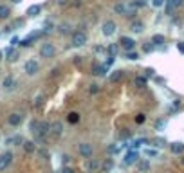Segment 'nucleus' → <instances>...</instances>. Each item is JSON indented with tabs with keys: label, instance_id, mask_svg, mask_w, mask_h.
Segmentation results:
<instances>
[{
	"label": "nucleus",
	"instance_id": "obj_11",
	"mask_svg": "<svg viewBox=\"0 0 184 173\" xmlns=\"http://www.w3.org/2000/svg\"><path fill=\"white\" fill-rule=\"evenodd\" d=\"M25 14H27L29 18H36L38 14H42V5H40V4H33V5H29L27 11H25Z\"/></svg>",
	"mask_w": 184,
	"mask_h": 173
},
{
	"label": "nucleus",
	"instance_id": "obj_9",
	"mask_svg": "<svg viewBox=\"0 0 184 173\" xmlns=\"http://www.w3.org/2000/svg\"><path fill=\"white\" fill-rule=\"evenodd\" d=\"M119 45L123 49H126V51H134L136 49V40L130 38V36H121L119 38Z\"/></svg>",
	"mask_w": 184,
	"mask_h": 173
},
{
	"label": "nucleus",
	"instance_id": "obj_21",
	"mask_svg": "<svg viewBox=\"0 0 184 173\" xmlns=\"http://www.w3.org/2000/svg\"><path fill=\"white\" fill-rule=\"evenodd\" d=\"M130 31H132V32H143V31H145V23L139 22V20H136V22H132Z\"/></svg>",
	"mask_w": 184,
	"mask_h": 173
},
{
	"label": "nucleus",
	"instance_id": "obj_55",
	"mask_svg": "<svg viewBox=\"0 0 184 173\" xmlns=\"http://www.w3.org/2000/svg\"><path fill=\"white\" fill-rule=\"evenodd\" d=\"M87 173H90V171H87Z\"/></svg>",
	"mask_w": 184,
	"mask_h": 173
},
{
	"label": "nucleus",
	"instance_id": "obj_14",
	"mask_svg": "<svg viewBox=\"0 0 184 173\" xmlns=\"http://www.w3.org/2000/svg\"><path fill=\"white\" fill-rule=\"evenodd\" d=\"M107 70H108V69H107L105 65H98V63H96V65H92V74H94V76L103 78V76H107Z\"/></svg>",
	"mask_w": 184,
	"mask_h": 173
},
{
	"label": "nucleus",
	"instance_id": "obj_29",
	"mask_svg": "<svg viewBox=\"0 0 184 173\" xmlns=\"http://www.w3.org/2000/svg\"><path fill=\"white\" fill-rule=\"evenodd\" d=\"M22 146H23V150H25L27 153H33V152H34V148H36L33 141H23V144H22Z\"/></svg>",
	"mask_w": 184,
	"mask_h": 173
},
{
	"label": "nucleus",
	"instance_id": "obj_37",
	"mask_svg": "<svg viewBox=\"0 0 184 173\" xmlns=\"http://www.w3.org/2000/svg\"><path fill=\"white\" fill-rule=\"evenodd\" d=\"M60 32H61V34L70 32V25H69V23H61V25H60Z\"/></svg>",
	"mask_w": 184,
	"mask_h": 173
},
{
	"label": "nucleus",
	"instance_id": "obj_54",
	"mask_svg": "<svg viewBox=\"0 0 184 173\" xmlns=\"http://www.w3.org/2000/svg\"><path fill=\"white\" fill-rule=\"evenodd\" d=\"M0 60H2V52H0Z\"/></svg>",
	"mask_w": 184,
	"mask_h": 173
},
{
	"label": "nucleus",
	"instance_id": "obj_8",
	"mask_svg": "<svg viewBox=\"0 0 184 173\" xmlns=\"http://www.w3.org/2000/svg\"><path fill=\"white\" fill-rule=\"evenodd\" d=\"M11 161H13V153H11V152H4V153H0V171L7 170L9 164H11Z\"/></svg>",
	"mask_w": 184,
	"mask_h": 173
},
{
	"label": "nucleus",
	"instance_id": "obj_27",
	"mask_svg": "<svg viewBox=\"0 0 184 173\" xmlns=\"http://www.w3.org/2000/svg\"><path fill=\"white\" fill-rule=\"evenodd\" d=\"M123 79V70H114L112 74H110V81L112 83H117V81H121Z\"/></svg>",
	"mask_w": 184,
	"mask_h": 173
},
{
	"label": "nucleus",
	"instance_id": "obj_36",
	"mask_svg": "<svg viewBox=\"0 0 184 173\" xmlns=\"http://www.w3.org/2000/svg\"><path fill=\"white\" fill-rule=\"evenodd\" d=\"M154 49H155V45H154L152 42H148V43L143 45V51H145V52H154Z\"/></svg>",
	"mask_w": 184,
	"mask_h": 173
},
{
	"label": "nucleus",
	"instance_id": "obj_16",
	"mask_svg": "<svg viewBox=\"0 0 184 173\" xmlns=\"http://www.w3.org/2000/svg\"><path fill=\"white\" fill-rule=\"evenodd\" d=\"M85 168H87L89 171L92 173L94 170H99V168H101V162H99V161H94V159H87V162H85Z\"/></svg>",
	"mask_w": 184,
	"mask_h": 173
},
{
	"label": "nucleus",
	"instance_id": "obj_40",
	"mask_svg": "<svg viewBox=\"0 0 184 173\" xmlns=\"http://www.w3.org/2000/svg\"><path fill=\"white\" fill-rule=\"evenodd\" d=\"M155 128H157V130H163V128H166V121H164V119H159V121L155 123Z\"/></svg>",
	"mask_w": 184,
	"mask_h": 173
},
{
	"label": "nucleus",
	"instance_id": "obj_19",
	"mask_svg": "<svg viewBox=\"0 0 184 173\" xmlns=\"http://www.w3.org/2000/svg\"><path fill=\"white\" fill-rule=\"evenodd\" d=\"M170 150H172V153L181 155V153H184V144L182 143H172L170 144Z\"/></svg>",
	"mask_w": 184,
	"mask_h": 173
},
{
	"label": "nucleus",
	"instance_id": "obj_31",
	"mask_svg": "<svg viewBox=\"0 0 184 173\" xmlns=\"http://www.w3.org/2000/svg\"><path fill=\"white\" fill-rule=\"evenodd\" d=\"M67 121H69L70 125H76V123L80 121V114H76V112H70V114L67 116Z\"/></svg>",
	"mask_w": 184,
	"mask_h": 173
},
{
	"label": "nucleus",
	"instance_id": "obj_53",
	"mask_svg": "<svg viewBox=\"0 0 184 173\" xmlns=\"http://www.w3.org/2000/svg\"><path fill=\"white\" fill-rule=\"evenodd\" d=\"M20 2H22V0H13V4H20Z\"/></svg>",
	"mask_w": 184,
	"mask_h": 173
},
{
	"label": "nucleus",
	"instance_id": "obj_41",
	"mask_svg": "<svg viewBox=\"0 0 184 173\" xmlns=\"http://www.w3.org/2000/svg\"><path fill=\"white\" fill-rule=\"evenodd\" d=\"M164 144H166V141H164V139H161V137L154 141V146H157V148H161V146H164Z\"/></svg>",
	"mask_w": 184,
	"mask_h": 173
},
{
	"label": "nucleus",
	"instance_id": "obj_46",
	"mask_svg": "<svg viewBox=\"0 0 184 173\" xmlns=\"http://www.w3.org/2000/svg\"><path fill=\"white\" fill-rule=\"evenodd\" d=\"M40 155H42V157H43L45 161H49V152H47L45 148H42V150H40Z\"/></svg>",
	"mask_w": 184,
	"mask_h": 173
},
{
	"label": "nucleus",
	"instance_id": "obj_34",
	"mask_svg": "<svg viewBox=\"0 0 184 173\" xmlns=\"http://www.w3.org/2000/svg\"><path fill=\"white\" fill-rule=\"evenodd\" d=\"M119 150H121V144H110V146H108V153H110V155L119 153Z\"/></svg>",
	"mask_w": 184,
	"mask_h": 173
},
{
	"label": "nucleus",
	"instance_id": "obj_45",
	"mask_svg": "<svg viewBox=\"0 0 184 173\" xmlns=\"http://www.w3.org/2000/svg\"><path fill=\"white\" fill-rule=\"evenodd\" d=\"M98 92H99V87H98L96 83H92V85H90V94H98Z\"/></svg>",
	"mask_w": 184,
	"mask_h": 173
},
{
	"label": "nucleus",
	"instance_id": "obj_50",
	"mask_svg": "<svg viewBox=\"0 0 184 173\" xmlns=\"http://www.w3.org/2000/svg\"><path fill=\"white\" fill-rule=\"evenodd\" d=\"M121 137H123V139H130V137H132V132H123Z\"/></svg>",
	"mask_w": 184,
	"mask_h": 173
},
{
	"label": "nucleus",
	"instance_id": "obj_22",
	"mask_svg": "<svg viewBox=\"0 0 184 173\" xmlns=\"http://www.w3.org/2000/svg\"><path fill=\"white\" fill-rule=\"evenodd\" d=\"M101 170L105 173H110L112 170H114V159H107L103 164H101Z\"/></svg>",
	"mask_w": 184,
	"mask_h": 173
},
{
	"label": "nucleus",
	"instance_id": "obj_52",
	"mask_svg": "<svg viewBox=\"0 0 184 173\" xmlns=\"http://www.w3.org/2000/svg\"><path fill=\"white\" fill-rule=\"evenodd\" d=\"M69 159H70V157H69V155H63V164H65V166H67V164H69Z\"/></svg>",
	"mask_w": 184,
	"mask_h": 173
},
{
	"label": "nucleus",
	"instance_id": "obj_12",
	"mask_svg": "<svg viewBox=\"0 0 184 173\" xmlns=\"http://www.w3.org/2000/svg\"><path fill=\"white\" fill-rule=\"evenodd\" d=\"M22 121H23V116H22V114H11L9 119H7V123H9L11 126H20Z\"/></svg>",
	"mask_w": 184,
	"mask_h": 173
},
{
	"label": "nucleus",
	"instance_id": "obj_48",
	"mask_svg": "<svg viewBox=\"0 0 184 173\" xmlns=\"http://www.w3.org/2000/svg\"><path fill=\"white\" fill-rule=\"evenodd\" d=\"M61 173H74V170H72L70 166H63V168H61Z\"/></svg>",
	"mask_w": 184,
	"mask_h": 173
},
{
	"label": "nucleus",
	"instance_id": "obj_6",
	"mask_svg": "<svg viewBox=\"0 0 184 173\" xmlns=\"http://www.w3.org/2000/svg\"><path fill=\"white\" fill-rule=\"evenodd\" d=\"M40 34H42L40 31H36V32H31L29 36H25L23 40H20V43H18V45H20V47H31V45H33V43H34V42L40 38Z\"/></svg>",
	"mask_w": 184,
	"mask_h": 173
},
{
	"label": "nucleus",
	"instance_id": "obj_26",
	"mask_svg": "<svg viewBox=\"0 0 184 173\" xmlns=\"http://www.w3.org/2000/svg\"><path fill=\"white\" fill-rule=\"evenodd\" d=\"M164 42H166V40H164L163 34H154V36H152V43H154L155 47H157V45H164Z\"/></svg>",
	"mask_w": 184,
	"mask_h": 173
},
{
	"label": "nucleus",
	"instance_id": "obj_44",
	"mask_svg": "<svg viewBox=\"0 0 184 173\" xmlns=\"http://www.w3.org/2000/svg\"><path fill=\"white\" fill-rule=\"evenodd\" d=\"M105 51H107V49L101 47V45H96V47H94V52H96V54H101V52H105Z\"/></svg>",
	"mask_w": 184,
	"mask_h": 173
},
{
	"label": "nucleus",
	"instance_id": "obj_47",
	"mask_svg": "<svg viewBox=\"0 0 184 173\" xmlns=\"http://www.w3.org/2000/svg\"><path fill=\"white\" fill-rule=\"evenodd\" d=\"M145 74H146V78H150V76H154V74H155V70H154L152 67H148V69L145 70Z\"/></svg>",
	"mask_w": 184,
	"mask_h": 173
},
{
	"label": "nucleus",
	"instance_id": "obj_4",
	"mask_svg": "<svg viewBox=\"0 0 184 173\" xmlns=\"http://www.w3.org/2000/svg\"><path fill=\"white\" fill-rule=\"evenodd\" d=\"M23 70H25L27 76H36L38 70H40V63L36 60H27L25 65H23Z\"/></svg>",
	"mask_w": 184,
	"mask_h": 173
},
{
	"label": "nucleus",
	"instance_id": "obj_33",
	"mask_svg": "<svg viewBox=\"0 0 184 173\" xmlns=\"http://www.w3.org/2000/svg\"><path fill=\"white\" fill-rule=\"evenodd\" d=\"M126 60H130V61H137V60H139V54H137L136 51H126Z\"/></svg>",
	"mask_w": 184,
	"mask_h": 173
},
{
	"label": "nucleus",
	"instance_id": "obj_25",
	"mask_svg": "<svg viewBox=\"0 0 184 173\" xmlns=\"http://www.w3.org/2000/svg\"><path fill=\"white\" fill-rule=\"evenodd\" d=\"M146 5H148L146 0H132L130 2V7L132 9H141V7H146Z\"/></svg>",
	"mask_w": 184,
	"mask_h": 173
},
{
	"label": "nucleus",
	"instance_id": "obj_32",
	"mask_svg": "<svg viewBox=\"0 0 184 173\" xmlns=\"http://www.w3.org/2000/svg\"><path fill=\"white\" fill-rule=\"evenodd\" d=\"M145 155H146V157H150V159H155V157H159V150L146 148V150H145Z\"/></svg>",
	"mask_w": 184,
	"mask_h": 173
},
{
	"label": "nucleus",
	"instance_id": "obj_15",
	"mask_svg": "<svg viewBox=\"0 0 184 173\" xmlns=\"http://www.w3.org/2000/svg\"><path fill=\"white\" fill-rule=\"evenodd\" d=\"M51 134H52V135H56V137H60V135L63 134V125H61L60 121L52 123V125H51Z\"/></svg>",
	"mask_w": 184,
	"mask_h": 173
},
{
	"label": "nucleus",
	"instance_id": "obj_39",
	"mask_svg": "<svg viewBox=\"0 0 184 173\" xmlns=\"http://www.w3.org/2000/svg\"><path fill=\"white\" fill-rule=\"evenodd\" d=\"M145 121H146V116H145V114H137V116H136V123H137V125H143Z\"/></svg>",
	"mask_w": 184,
	"mask_h": 173
},
{
	"label": "nucleus",
	"instance_id": "obj_51",
	"mask_svg": "<svg viewBox=\"0 0 184 173\" xmlns=\"http://www.w3.org/2000/svg\"><path fill=\"white\" fill-rule=\"evenodd\" d=\"M177 49H179L181 52H184V42H181V43H177Z\"/></svg>",
	"mask_w": 184,
	"mask_h": 173
},
{
	"label": "nucleus",
	"instance_id": "obj_7",
	"mask_svg": "<svg viewBox=\"0 0 184 173\" xmlns=\"http://www.w3.org/2000/svg\"><path fill=\"white\" fill-rule=\"evenodd\" d=\"M137 161H139V153H137L136 150H130V152L125 153V159H123L125 166H132V164H136Z\"/></svg>",
	"mask_w": 184,
	"mask_h": 173
},
{
	"label": "nucleus",
	"instance_id": "obj_23",
	"mask_svg": "<svg viewBox=\"0 0 184 173\" xmlns=\"http://www.w3.org/2000/svg\"><path fill=\"white\" fill-rule=\"evenodd\" d=\"M11 14V7L9 5H0V20H7Z\"/></svg>",
	"mask_w": 184,
	"mask_h": 173
},
{
	"label": "nucleus",
	"instance_id": "obj_42",
	"mask_svg": "<svg viewBox=\"0 0 184 173\" xmlns=\"http://www.w3.org/2000/svg\"><path fill=\"white\" fill-rule=\"evenodd\" d=\"M166 4V0H152V5L154 7H163Z\"/></svg>",
	"mask_w": 184,
	"mask_h": 173
},
{
	"label": "nucleus",
	"instance_id": "obj_1",
	"mask_svg": "<svg viewBox=\"0 0 184 173\" xmlns=\"http://www.w3.org/2000/svg\"><path fill=\"white\" fill-rule=\"evenodd\" d=\"M87 40H89L87 32L76 31V32H72V36H70V45H72V47H83V45L87 43Z\"/></svg>",
	"mask_w": 184,
	"mask_h": 173
},
{
	"label": "nucleus",
	"instance_id": "obj_18",
	"mask_svg": "<svg viewBox=\"0 0 184 173\" xmlns=\"http://www.w3.org/2000/svg\"><path fill=\"white\" fill-rule=\"evenodd\" d=\"M4 54H5V60H9V61H16V60H18V52H16L13 47H7Z\"/></svg>",
	"mask_w": 184,
	"mask_h": 173
},
{
	"label": "nucleus",
	"instance_id": "obj_43",
	"mask_svg": "<svg viewBox=\"0 0 184 173\" xmlns=\"http://www.w3.org/2000/svg\"><path fill=\"white\" fill-rule=\"evenodd\" d=\"M38 123H40V121H31V125H29V126H31V132L36 134V130H38Z\"/></svg>",
	"mask_w": 184,
	"mask_h": 173
},
{
	"label": "nucleus",
	"instance_id": "obj_24",
	"mask_svg": "<svg viewBox=\"0 0 184 173\" xmlns=\"http://www.w3.org/2000/svg\"><path fill=\"white\" fill-rule=\"evenodd\" d=\"M107 52L110 54V56H117V52H119V43H110L108 47H107Z\"/></svg>",
	"mask_w": 184,
	"mask_h": 173
},
{
	"label": "nucleus",
	"instance_id": "obj_13",
	"mask_svg": "<svg viewBox=\"0 0 184 173\" xmlns=\"http://www.w3.org/2000/svg\"><path fill=\"white\" fill-rule=\"evenodd\" d=\"M5 144L7 146H20V144H23V137L22 135H11V137H7L5 139Z\"/></svg>",
	"mask_w": 184,
	"mask_h": 173
},
{
	"label": "nucleus",
	"instance_id": "obj_3",
	"mask_svg": "<svg viewBox=\"0 0 184 173\" xmlns=\"http://www.w3.org/2000/svg\"><path fill=\"white\" fill-rule=\"evenodd\" d=\"M54 54H56V47L52 45V43H42V47H40V56L42 58H45V60H51V58H54Z\"/></svg>",
	"mask_w": 184,
	"mask_h": 173
},
{
	"label": "nucleus",
	"instance_id": "obj_5",
	"mask_svg": "<svg viewBox=\"0 0 184 173\" xmlns=\"http://www.w3.org/2000/svg\"><path fill=\"white\" fill-rule=\"evenodd\" d=\"M78 153H80L83 159H90L92 153H94V148H92L90 143H80V144H78Z\"/></svg>",
	"mask_w": 184,
	"mask_h": 173
},
{
	"label": "nucleus",
	"instance_id": "obj_17",
	"mask_svg": "<svg viewBox=\"0 0 184 173\" xmlns=\"http://www.w3.org/2000/svg\"><path fill=\"white\" fill-rule=\"evenodd\" d=\"M2 87H4L5 90H13V88L16 87V79H14L13 76H7V78L4 79V83H2Z\"/></svg>",
	"mask_w": 184,
	"mask_h": 173
},
{
	"label": "nucleus",
	"instance_id": "obj_30",
	"mask_svg": "<svg viewBox=\"0 0 184 173\" xmlns=\"http://www.w3.org/2000/svg\"><path fill=\"white\" fill-rule=\"evenodd\" d=\"M137 170L139 171H148L150 170V162L148 161H137Z\"/></svg>",
	"mask_w": 184,
	"mask_h": 173
},
{
	"label": "nucleus",
	"instance_id": "obj_38",
	"mask_svg": "<svg viewBox=\"0 0 184 173\" xmlns=\"http://www.w3.org/2000/svg\"><path fill=\"white\" fill-rule=\"evenodd\" d=\"M168 2H170V5H172L173 9H177V7H181V5H182V4H184V0H168Z\"/></svg>",
	"mask_w": 184,
	"mask_h": 173
},
{
	"label": "nucleus",
	"instance_id": "obj_10",
	"mask_svg": "<svg viewBox=\"0 0 184 173\" xmlns=\"http://www.w3.org/2000/svg\"><path fill=\"white\" fill-rule=\"evenodd\" d=\"M49 132H51V125H49L47 121H40V123H38V130H36V134L40 135V139H43Z\"/></svg>",
	"mask_w": 184,
	"mask_h": 173
},
{
	"label": "nucleus",
	"instance_id": "obj_35",
	"mask_svg": "<svg viewBox=\"0 0 184 173\" xmlns=\"http://www.w3.org/2000/svg\"><path fill=\"white\" fill-rule=\"evenodd\" d=\"M52 29H54V23H52L51 20H47V22L43 23V32H51Z\"/></svg>",
	"mask_w": 184,
	"mask_h": 173
},
{
	"label": "nucleus",
	"instance_id": "obj_2",
	"mask_svg": "<svg viewBox=\"0 0 184 173\" xmlns=\"http://www.w3.org/2000/svg\"><path fill=\"white\" fill-rule=\"evenodd\" d=\"M116 31H117V23H116L114 20H107V22H103V25H101V32H103V36L110 38V36L116 34Z\"/></svg>",
	"mask_w": 184,
	"mask_h": 173
},
{
	"label": "nucleus",
	"instance_id": "obj_28",
	"mask_svg": "<svg viewBox=\"0 0 184 173\" xmlns=\"http://www.w3.org/2000/svg\"><path fill=\"white\" fill-rule=\"evenodd\" d=\"M134 83H136V87L145 88V87H146V76H137V78L134 79Z\"/></svg>",
	"mask_w": 184,
	"mask_h": 173
},
{
	"label": "nucleus",
	"instance_id": "obj_49",
	"mask_svg": "<svg viewBox=\"0 0 184 173\" xmlns=\"http://www.w3.org/2000/svg\"><path fill=\"white\" fill-rule=\"evenodd\" d=\"M18 42H20V38H18V36H13V38H11V47H13V45H16Z\"/></svg>",
	"mask_w": 184,
	"mask_h": 173
},
{
	"label": "nucleus",
	"instance_id": "obj_20",
	"mask_svg": "<svg viewBox=\"0 0 184 173\" xmlns=\"http://www.w3.org/2000/svg\"><path fill=\"white\" fill-rule=\"evenodd\" d=\"M126 11H128V7H126L123 2H117V4L114 5V13H116V14H121V16H125V14H126Z\"/></svg>",
	"mask_w": 184,
	"mask_h": 173
}]
</instances>
